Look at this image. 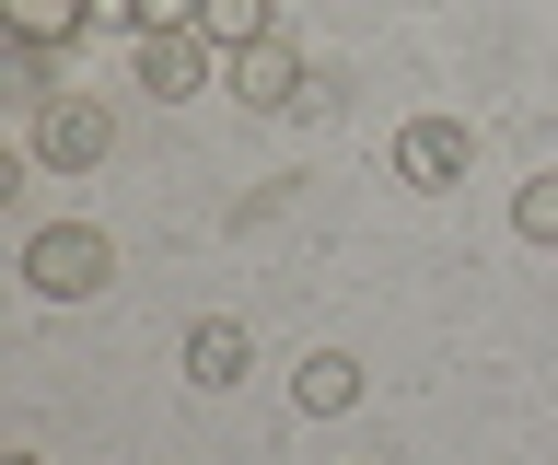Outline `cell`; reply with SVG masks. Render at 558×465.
<instances>
[{"mask_svg":"<svg viewBox=\"0 0 558 465\" xmlns=\"http://www.w3.org/2000/svg\"><path fill=\"white\" fill-rule=\"evenodd\" d=\"M24 280L47 291V303H94V291L117 280V245H105L94 221H47V233H24Z\"/></svg>","mask_w":558,"mask_h":465,"instance_id":"cell-1","label":"cell"},{"mask_svg":"<svg viewBox=\"0 0 558 465\" xmlns=\"http://www.w3.org/2000/svg\"><path fill=\"white\" fill-rule=\"evenodd\" d=\"M105 151H117V106L105 94H47L35 106V163L47 175H94Z\"/></svg>","mask_w":558,"mask_h":465,"instance_id":"cell-2","label":"cell"},{"mask_svg":"<svg viewBox=\"0 0 558 465\" xmlns=\"http://www.w3.org/2000/svg\"><path fill=\"white\" fill-rule=\"evenodd\" d=\"M209 59H221V36L209 24H174V36H129V71H140V94H163V106H186L209 82Z\"/></svg>","mask_w":558,"mask_h":465,"instance_id":"cell-3","label":"cell"},{"mask_svg":"<svg viewBox=\"0 0 558 465\" xmlns=\"http://www.w3.org/2000/svg\"><path fill=\"white\" fill-rule=\"evenodd\" d=\"M465 163H477L465 117H408L396 129V186H465Z\"/></svg>","mask_w":558,"mask_h":465,"instance_id":"cell-4","label":"cell"},{"mask_svg":"<svg viewBox=\"0 0 558 465\" xmlns=\"http://www.w3.org/2000/svg\"><path fill=\"white\" fill-rule=\"evenodd\" d=\"M233 94H244V106H256V117H279V106H291V117H314V71H303V59H291V47H279V36L233 47Z\"/></svg>","mask_w":558,"mask_h":465,"instance_id":"cell-5","label":"cell"},{"mask_svg":"<svg viewBox=\"0 0 558 465\" xmlns=\"http://www.w3.org/2000/svg\"><path fill=\"white\" fill-rule=\"evenodd\" d=\"M244 372H256V338H244L233 315H198V326H186V384L221 395V384H244Z\"/></svg>","mask_w":558,"mask_h":465,"instance_id":"cell-6","label":"cell"},{"mask_svg":"<svg viewBox=\"0 0 558 465\" xmlns=\"http://www.w3.org/2000/svg\"><path fill=\"white\" fill-rule=\"evenodd\" d=\"M291 395H303V419H349V407H361V360H349V350H314L303 372H291Z\"/></svg>","mask_w":558,"mask_h":465,"instance_id":"cell-7","label":"cell"},{"mask_svg":"<svg viewBox=\"0 0 558 465\" xmlns=\"http://www.w3.org/2000/svg\"><path fill=\"white\" fill-rule=\"evenodd\" d=\"M0 12H12V36H35V47H59V36L94 24V0H0Z\"/></svg>","mask_w":558,"mask_h":465,"instance_id":"cell-8","label":"cell"},{"mask_svg":"<svg viewBox=\"0 0 558 465\" xmlns=\"http://www.w3.org/2000/svg\"><path fill=\"white\" fill-rule=\"evenodd\" d=\"M198 24H209L221 47H256V36H279V12H268V0H209Z\"/></svg>","mask_w":558,"mask_h":465,"instance_id":"cell-9","label":"cell"},{"mask_svg":"<svg viewBox=\"0 0 558 465\" xmlns=\"http://www.w3.org/2000/svg\"><path fill=\"white\" fill-rule=\"evenodd\" d=\"M512 221H523V245H558V175H535L512 198Z\"/></svg>","mask_w":558,"mask_h":465,"instance_id":"cell-10","label":"cell"},{"mask_svg":"<svg viewBox=\"0 0 558 465\" xmlns=\"http://www.w3.org/2000/svg\"><path fill=\"white\" fill-rule=\"evenodd\" d=\"M12 465H35V454H12Z\"/></svg>","mask_w":558,"mask_h":465,"instance_id":"cell-11","label":"cell"}]
</instances>
